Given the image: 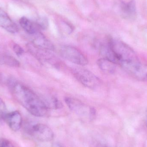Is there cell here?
Returning <instances> with one entry per match:
<instances>
[{
	"label": "cell",
	"mask_w": 147,
	"mask_h": 147,
	"mask_svg": "<svg viewBox=\"0 0 147 147\" xmlns=\"http://www.w3.org/2000/svg\"><path fill=\"white\" fill-rule=\"evenodd\" d=\"M11 90L14 97L30 114L38 117L46 115L48 109L43 100L26 86L19 82L12 83Z\"/></svg>",
	"instance_id": "obj_1"
},
{
	"label": "cell",
	"mask_w": 147,
	"mask_h": 147,
	"mask_svg": "<svg viewBox=\"0 0 147 147\" xmlns=\"http://www.w3.org/2000/svg\"><path fill=\"white\" fill-rule=\"evenodd\" d=\"M109 42L116 64L119 65L127 72L132 73L141 64L134 50L118 40L110 38L109 39Z\"/></svg>",
	"instance_id": "obj_2"
},
{
	"label": "cell",
	"mask_w": 147,
	"mask_h": 147,
	"mask_svg": "<svg viewBox=\"0 0 147 147\" xmlns=\"http://www.w3.org/2000/svg\"><path fill=\"white\" fill-rule=\"evenodd\" d=\"M73 71L74 75L77 80L87 88L95 90L101 84L99 79L88 70L77 68L74 69Z\"/></svg>",
	"instance_id": "obj_3"
},
{
	"label": "cell",
	"mask_w": 147,
	"mask_h": 147,
	"mask_svg": "<svg viewBox=\"0 0 147 147\" xmlns=\"http://www.w3.org/2000/svg\"><path fill=\"white\" fill-rule=\"evenodd\" d=\"M65 102L71 110L80 116L88 117L91 119L96 115L94 108L88 107L78 99L67 97L65 98Z\"/></svg>",
	"instance_id": "obj_4"
},
{
	"label": "cell",
	"mask_w": 147,
	"mask_h": 147,
	"mask_svg": "<svg viewBox=\"0 0 147 147\" xmlns=\"http://www.w3.org/2000/svg\"><path fill=\"white\" fill-rule=\"evenodd\" d=\"M60 54L65 59L78 65L84 66L88 64V59L78 49L71 46H63L60 50Z\"/></svg>",
	"instance_id": "obj_5"
},
{
	"label": "cell",
	"mask_w": 147,
	"mask_h": 147,
	"mask_svg": "<svg viewBox=\"0 0 147 147\" xmlns=\"http://www.w3.org/2000/svg\"><path fill=\"white\" fill-rule=\"evenodd\" d=\"M27 130L30 135L41 142H49L54 138L53 131L45 124L35 123L30 126Z\"/></svg>",
	"instance_id": "obj_6"
},
{
	"label": "cell",
	"mask_w": 147,
	"mask_h": 147,
	"mask_svg": "<svg viewBox=\"0 0 147 147\" xmlns=\"http://www.w3.org/2000/svg\"><path fill=\"white\" fill-rule=\"evenodd\" d=\"M27 47L31 54L40 61L52 64L56 62V58L51 52V51L40 48L32 43L28 44Z\"/></svg>",
	"instance_id": "obj_7"
},
{
	"label": "cell",
	"mask_w": 147,
	"mask_h": 147,
	"mask_svg": "<svg viewBox=\"0 0 147 147\" xmlns=\"http://www.w3.org/2000/svg\"><path fill=\"white\" fill-rule=\"evenodd\" d=\"M0 26L7 32L16 33L19 31V27L11 20L8 15L3 9L0 8Z\"/></svg>",
	"instance_id": "obj_8"
},
{
	"label": "cell",
	"mask_w": 147,
	"mask_h": 147,
	"mask_svg": "<svg viewBox=\"0 0 147 147\" xmlns=\"http://www.w3.org/2000/svg\"><path fill=\"white\" fill-rule=\"evenodd\" d=\"M5 121L9 127L13 131H17L21 127L22 125V117L18 111H14L7 113Z\"/></svg>",
	"instance_id": "obj_9"
},
{
	"label": "cell",
	"mask_w": 147,
	"mask_h": 147,
	"mask_svg": "<svg viewBox=\"0 0 147 147\" xmlns=\"http://www.w3.org/2000/svg\"><path fill=\"white\" fill-rule=\"evenodd\" d=\"M20 24L23 30L31 36L40 32L41 30L37 22L33 21L26 17L20 19Z\"/></svg>",
	"instance_id": "obj_10"
},
{
	"label": "cell",
	"mask_w": 147,
	"mask_h": 147,
	"mask_svg": "<svg viewBox=\"0 0 147 147\" xmlns=\"http://www.w3.org/2000/svg\"><path fill=\"white\" fill-rule=\"evenodd\" d=\"M32 36V40L31 43L33 45L42 49H46L51 51H54V47L53 44L48 40L41 33V32Z\"/></svg>",
	"instance_id": "obj_11"
},
{
	"label": "cell",
	"mask_w": 147,
	"mask_h": 147,
	"mask_svg": "<svg viewBox=\"0 0 147 147\" xmlns=\"http://www.w3.org/2000/svg\"><path fill=\"white\" fill-rule=\"evenodd\" d=\"M121 13L127 19H134L136 16V8L134 1L123 3L121 6Z\"/></svg>",
	"instance_id": "obj_12"
},
{
	"label": "cell",
	"mask_w": 147,
	"mask_h": 147,
	"mask_svg": "<svg viewBox=\"0 0 147 147\" xmlns=\"http://www.w3.org/2000/svg\"><path fill=\"white\" fill-rule=\"evenodd\" d=\"M97 65L100 69L105 73H113L115 69V64L104 58L98 59Z\"/></svg>",
	"instance_id": "obj_13"
},
{
	"label": "cell",
	"mask_w": 147,
	"mask_h": 147,
	"mask_svg": "<svg viewBox=\"0 0 147 147\" xmlns=\"http://www.w3.org/2000/svg\"><path fill=\"white\" fill-rule=\"evenodd\" d=\"M0 63L9 67H19L20 63L15 58L8 55H2L0 56Z\"/></svg>",
	"instance_id": "obj_14"
},
{
	"label": "cell",
	"mask_w": 147,
	"mask_h": 147,
	"mask_svg": "<svg viewBox=\"0 0 147 147\" xmlns=\"http://www.w3.org/2000/svg\"><path fill=\"white\" fill-rule=\"evenodd\" d=\"M132 74L140 79L147 81V66L140 64Z\"/></svg>",
	"instance_id": "obj_15"
},
{
	"label": "cell",
	"mask_w": 147,
	"mask_h": 147,
	"mask_svg": "<svg viewBox=\"0 0 147 147\" xmlns=\"http://www.w3.org/2000/svg\"><path fill=\"white\" fill-rule=\"evenodd\" d=\"M7 113L6 104L0 97V122L5 121Z\"/></svg>",
	"instance_id": "obj_16"
},
{
	"label": "cell",
	"mask_w": 147,
	"mask_h": 147,
	"mask_svg": "<svg viewBox=\"0 0 147 147\" xmlns=\"http://www.w3.org/2000/svg\"><path fill=\"white\" fill-rule=\"evenodd\" d=\"M41 30H45L48 26V22L46 18H40L36 21Z\"/></svg>",
	"instance_id": "obj_17"
},
{
	"label": "cell",
	"mask_w": 147,
	"mask_h": 147,
	"mask_svg": "<svg viewBox=\"0 0 147 147\" xmlns=\"http://www.w3.org/2000/svg\"><path fill=\"white\" fill-rule=\"evenodd\" d=\"M13 49L15 54L18 57H20L24 53L23 48L18 44H15L13 45Z\"/></svg>",
	"instance_id": "obj_18"
},
{
	"label": "cell",
	"mask_w": 147,
	"mask_h": 147,
	"mask_svg": "<svg viewBox=\"0 0 147 147\" xmlns=\"http://www.w3.org/2000/svg\"><path fill=\"white\" fill-rule=\"evenodd\" d=\"M0 147H14L13 144L7 139H0Z\"/></svg>",
	"instance_id": "obj_19"
},
{
	"label": "cell",
	"mask_w": 147,
	"mask_h": 147,
	"mask_svg": "<svg viewBox=\"0 0 147 147\" xmlns=\"http://www.w3.org/2000/svg\"><path fill=\"white\" fill-rule=\"evenodd\" d=\"M146 125H147V118L146 120Z\"/></svg>",
	"instance_id": "obj_20"
}]
</instances>
